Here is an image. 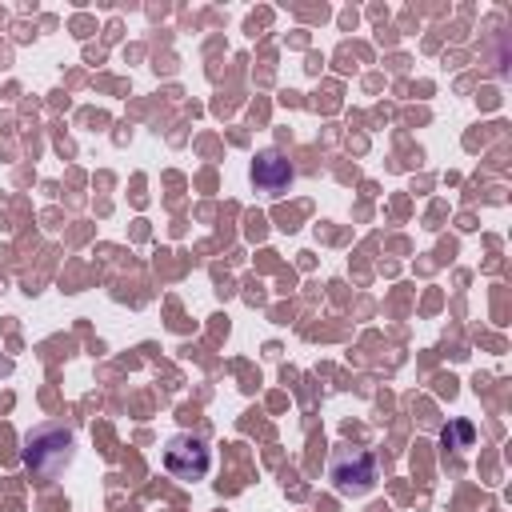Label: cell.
Returning <instances> with one entry per match:
<instances>
[{
  "mask_svg": "<svg viewBox=\"0 0 512 512\" xmlns=\"http://www.w3.org/2000/svg\"><path fill=\"white\" fill-rule=\"evenodd\" d=\"M68 448H72V436L64 428H40L24 444V464L32 472H40V476H52L68 460Z\"/></svg>",
  "mask_w": 512,
  "mask_h": 512,
  "instance_id": "obj_2",
  "label": "cell"
},
{
  "mask_svg": "<svg viewBox=\"0 0 512 512\" xmlns=\"http://www.w3.org/2000/svg\"><path fill=\"white\" fill-rule=\"evenodd\" d=\"M340 496H364L376 484V456L372 452H340L328 468Z\"/></svg>",
  "mask_w": 512,
  "mask_h": 512,
  "instance_id": "obj_3",
  "label": "cell"
},
{
  "mask_svg": "<svg viewBox=\"0 0 512 512\" xmlns=\"http://www.w3.org/2000/svg\"><path fill=\"white\" fill-rule=\"evenodd\" d=\"M292 180H296V172H292L288 156H280V152H260V156L252 160V184H256L264 196H284V192L292 188Z\"/></svg>",
  "mask_w": 512,
  "mask_h": 512,
  "instance_id": "obj_4",
  "label": "cell"
},
{
  "mask_svg": "<svg viewBox=\"0 0 512 512\" xmlns=\"http://www.w3.org/2000/svg\"><path fill=\"white\" fill-rule=\"evenodd\" d=\"M208 468H212V452H208V444H204L200 436L180 432V436H172V440L164 444V472H168V476L192 484V480H204Z\"/></svg>",
  "mask_w": 512,
  "mask_h": 512,
  "instance_id": "obj_1",
  "label": "cell"
},
{
  "mask_svg": "<svg viewBox=\"0 0 512 512\" xmlns=\"http://www.w3.org/2000/svg\"><path fill=\"white\" fill-rule=\"evenodd\" d=\"M440 440H444V448H468L476 440V428H472V420H448L440 428Z\"/></svg>",
  "mask_w": 512,
  "mask_h": 512,
  "instance_id": "obj_5",
  "label": "cell"
}]
</instances>
